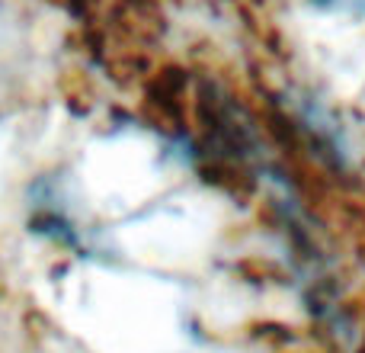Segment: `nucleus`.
<instances>
[]
</instances>
